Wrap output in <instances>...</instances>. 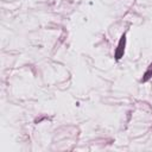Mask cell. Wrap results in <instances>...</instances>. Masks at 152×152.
<instances>
[{
    "mask_svg": "<svg viewBox=\"0 0 152 152\" xmlns=\"http://www.w3.org/2000/svg\"><path fill=\"white\" fill-rule=\"evenodd\" d=\"M125 42V39H124V37H122L121 42H120V44H119V51H118V54H117V58H120V56H121V51H122V43Z\"/></svg>",
    "mask_w": 152,
    "mask_h": 152,
    "instance_id": "cell-1",
    "label": "cell"
}]
</instances>
